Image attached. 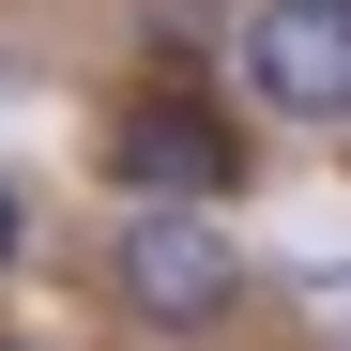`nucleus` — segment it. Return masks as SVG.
Masks as SVG:
<instances>
[{"mask_svg":"<svg viewBox=\"0 0 351 351\" xmlns=\"http://www.w3.org/2000/svg\"><path fill=\"white\" fill-rule=\"evenodd\" d=\"M107 184H123V214H214V199H245V123L199 92H138L107 123Z\"/></svg>","mask_w":351,"mask_h":351,"instance_id":"nucleus-1","label":"nucleus"},{"mask_svg":"<svg viewBox=\"0 0 351 351\" xmlns=\"http://www.w3.org/2000/svg\"><path fill=\"white\" fill-rule=\"evenodd\" d=\"M107 290H123V321H153V336H214L260 275H245V245H229L214 214H123Z\"/></svg>","mask_w":351,"mask_h":351,"instance_id":"nucleus-2","label":"nucleus"},{"mask_svg":"<svg viewBox=\"0 0 351 351\" xmlns=\"http://www.w3.org/2000/svg\"><path fill=\"white\" fill-rule=\"evenodd\" d=\"M229 62H245L260 123H336L351 138V0H260Z\"/></svg>","mask_w":351,"mask_h":351,"instance_id":"nucleus-3","label":"nucleus"},{"mask_svg":"<svg viewBox=\"0 0 351 351\" xmlns=\"http://www.w3.org/2000/svg\"><path fill=\"white\" fill-rule=\"evenodd\" d=\"M0 260H16V199H0Z\"/></svg>","mask_w":351,"mask_h":351,"instance_id":"nucleus-4","label":"nucleus"}]
</instances>
